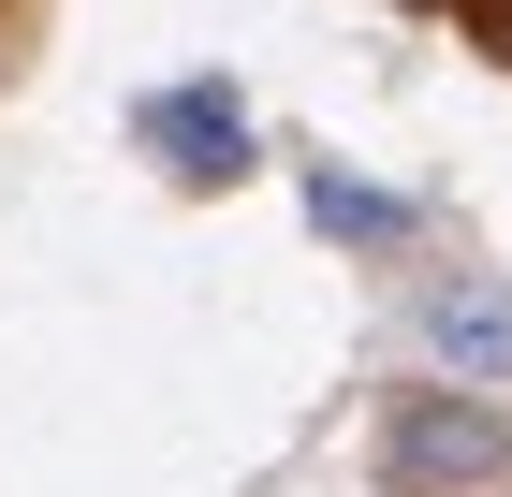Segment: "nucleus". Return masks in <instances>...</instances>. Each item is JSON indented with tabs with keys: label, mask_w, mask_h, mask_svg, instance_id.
Segmentation results:
<instances>
[{
	"label": "nucleus",
	"mask_w": 512,
	"mask_h": 497,
	"mask_svg": "<svg viewBox=\"0 0 512 497\" xmlns=\"http://www.w3.org/2000/svg\"><path fill=\"white\" fill-rule=\"evenodd\" d=\"M366 454H381V497H512V395L469 381H410L366 410Z\"/></svg>",
	"instance_id": "obj_1"
},
{
	"label": "nucleus",
	"mask_w": 512,
	"mask_h": 497,
	"mask_svg": "<svg viewBox=\"0 0 512 497\" xmlns=\"http://www.w3.org/2000/svg\"><path fill=\"white\" fill-rule=\"evenodd\" d=\"M410 366L425 381H469V395H512V278L469 264V249L410 264Z\"/></svg>",
	"instance_id": "obj_2"
},
{
	"label": "nucleus",
	"mask_w": 512,
	"mask_h": 497,
	"mask_svg": "<svg viewBox=\"0 0 512 497\" xmlns=\"http://www.w3.org/2000/svg\"><path fill=\"white\" fill-rule=\"evenodd\" d=\"M132 147L176 191H235V176H264V117L235 74H161V88H132Z\"/></svg>",
	"instance_id": "obj_3"
},
{
	"label": "nucleus",
	"mask_w": 512,
	"mask_h": 497,
	"mask_svg": "<svg viewBox=\"0 0 512 497\" xmlns=\"http://www.w3.org/2000/svg\"><path fill=\"white\" fill-rule=\"evenodd\" d=\"M293 205H308L322 249H366V264H425V234H439L425 191H381V176H352V161H322V147H293Z\"/></svg>",
	"instance_id": "obj_4"
}]
</instances>
